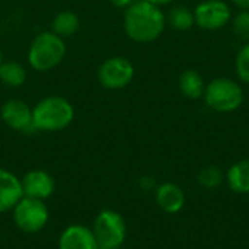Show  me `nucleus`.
<instances>
[{"instance_id":"1","label":"nucleus","mask_w":249,"mask_h":249,"mask_svg":"<svg viewBox=\"0 0 249 249\" xmlns=\"http://www.w3.org/2000/svg\"><path fill=\"white\" fill-rule=\"evenodd\" d=\"M165 15L159 6L140 0L131 3L124 15L125 34L136 42H152L158 39L165 29Z\"/></svg>"},{"instance_id":"2","label":"nucleus","mask_w":249,"mask_h":249,"mask_svg":"<svg viewBox=\"0 0 249 249\" xmlns=\"http://www.w3.org/2000/svg\"><path fill=\"white\" fill-rule=\"evenodd\" d=\"M74 118L71 104L61 96H48L39 101L32 109V123L35 130L58 131L70 125Z\"/></svg>"},{"instance_id":"3","label":"nucleus","mask_w":249,"mask_h":249,"mask_svg":"<svg viewBox=\"0 0 249 249\" xmlns=\"http://www.w3.org/2000/svg\"><path fill=\"white\" fill-rule=\"evenodd\" d=\"M66 55L63 38L54 32L39 34L31 44L28 51L29 66L36 71H48L58 66Z\"/></svg>"},{"instance_id":"4","label":"nucleus","mask_w":249,"mask_h":249,"mask_svg":"<svg viewBox=\"0 0 249 249\" xmlns=\"http://www.w3.org/2000/svg\"><path fill=\"white\" fill-rule=\"evenodd\" d=\"M204 99L209 108L217 112H232L244 102V92L239 83L228 77L212 80L204 89Z\"/></svg>"},{"instance_id":"5","label":"nucleus","mask_w":249,"mask_h":249,"mask_svg":"<svg viewBox=\"0 0 249 249\" xmlns=\"http://www.w3.org/2000/svg\"><path fill=\"white\" fill-rule=\"evenodd\" d=\"M93 235L98 249H118L125 239V222L117 212L104 210L95 220Z\"/></svg>"},{"instance_id":"6","label":"nucleus","mask_w":249,"mask_h":249,"mask_svg":"<svg viewBox=\"0 0 249 249\" xmlns=\"http://www.w3.org/2000/svg\"><path fill=\"white\" fill-rule=\"evenodd\" d=\"M15 222L23 232H38L48 222V210L42 200L22 197L15 206Z\"/></svg>"},{"instance_id":"7","label":"nucleus","mask_w":249,"mask_h":249,"mask_svg":"<svg viewBox=\"0 0 249 249\" xmlns=\"http://www.w3.org/2000/svg\"><path fill=\"white\" fill-rule=\"evenodd\" d=\"M134 77L133 64L124 57H111L105 60L99 70L98 79L101 85L107 89H123Z\"/></svg>"},{"instance_id":"8","label":"nucleus","mask_w":249,"mask_h":249,"mask_svg":"<svg viewBox=\"0 0 249 249\" xmlns=\"http://www.w3.org/2000/svg\"><path fill=\"white\" fill-rule=\"evenodd\" d=\"M231 7L223 0H204L194 10L196 23L207 31H216L231 20Z\"/></svg>"},{"instance_id":"9","label":"nucleus","mask_w":249,"mask_h":249,"mask_svg":"<svg viewBox=\"0 0 249 249\" xmlns=\"http://www.w3.org/2000/svg\"><path fill=\"white\" fill-rule=\"evenodd\" d=\"M0 117L13 130L28 131L34 128L32 123V109L19 99H9L3 104L0 109Z\"/></svg>"},{"instance_id":"10","label":"nucleus","mask_w":249,"mask_h":249,"mask_svg":"<svg viewBox=\"0 0 249 249\" xmlns=\"http://www.w3.org/2000/svg\"><path fill=\"white\" fill-rule=\"evenodd\" d=\"M22 184V191L25 197L44 200L50 197L54 191L53 178L44 171H31L25 175Z\"/></svg>"},{"instance_id":"11","label":"nucleus","mask_w":249,"mask_h":249,"mask_svg":"<svg viewBox=\"0 0 249 249\" xmlns=\"http://www.w3.org/2000/svg\"><path fill=\"white\" fill-rule=\"evenodd\" d=\"M60 249H98L95 235L90 229L73 225L69 226L60 236L58 241Z\"/></svg>"},{"instance_id":"12","label":"nucleus","mask_w":249,"mask_h":249,"mask_svg":"<svg viewBox=\"0 0 249 249\" xmlns=\"http://www.w3.org/2000/svg\"><path fill=\"white\" fill-rule=\"evenodd\" d=\"M23 197L20 181L10 172L0 169V212H7Z\"/></svg>"},{"instance_id":"13","label":"nucleus","mask_w":249,"mask_h":249,"mask_svg":"<svg viewBox=\"0 0 249 249\" xmlns=\"http://www.w3.org/2000/svg\"><path fill=\"white\" fill-rule=\"evenodd\" d=\"M156 201L163 212L178 213L185 204V197H184L182 190L178 185L172 182H165L158 188Z\"/></svg>"},{"instance_id":"14","label":"nucleus","mask_w":249,"mask_h":249,"mask_svg":"<svg viewBox=\"0 0 249 249\" xmlns=\"http://www.w3.org/2000/svg\"><path fill=\"white\" fill-rule=\"evenodd\" d=\"M228 184L238 194L249 193V159L236 162L228 171Z\"/></svg>"},{"instance_id":"15","label":"nucleus","mask_w":249,"mask_h":249,"mask_svg":"<svg viewBox=\"0 0 249 249\" xmlns=\"http://www.w3.org/2000/svg\"><path fill=\"white\" fill-rule=\"evenodd\" d=\"M204 80L198 71L188 69L179 76V90L184 96L190 99H198L204 95Z\"/></svg>"},{"instance_id":"16","label":"nucleus","mask_w":249,"mask_h":249,"mask_svg":"<svg viewBox=\"0 0 249 249\" xmlns=\"http://www.w3.org/2000/svg\"><path fill=\"white\" fill-rule=\"evenodd\" d=\"M80 28V20L73 12H61L53 20V32L60 38H69L74 35Z\"/></svg>"},{"instance_id":"17","label":"nucleus","mask_w":249,"mask_h":249,"mask_svg":"<svg viewBox=\"0 0 249 249\" xmlns=\"http://www.w3.org/2000/svg\"><path fill=\"white\" fill-rule=\"evenodd\" d=\"M26 71L25 69L15 61H7L0 64V80L10 88H19L25 83Z\"/></svg>"},{"instance_id":"18","label":"nucleus","mask_w":249,"mask_h":249,"mask_svg":"<svg viewBox=\"0 0 249 249\" xmlns=\"http://www.w3.org/2000/svg\"><path fill=\"white\" fill-rule=\"evenodd\" d=\"M168 20H169V25L174 29H178V31H188L196 23L194 12L190 10L185 6H175V7H172L169 10Z\"/></svg>"},{"instance_id":"19","label":"nucleus","mask_w":249,"mask_h":249,"mask_svg":"<svg viewBox=\"0 0 249 249\" xmlns=\"http://www.w3.org/2000/svg\"><path fill=\"white\" fill-rule=\"evenodd\" d=\"M223 181V172L217 166H206L198 174V182L200 185L206 188H214L219 187Z\"/></svg>"},{"instance_id":"20","label":"nucleus","mask_w":249,"mask_h":249,"mask_svg":"<svg viewBox=\"0 0 249 249\" xmlns=\"http://www.w3.org/2000/svg\"><path fill=\"white\" fill-rule=\"evenodd\" d=\"M235 67H236L238 77L244 83H249V42L245 44L241 48V51L238 53L236 61H235Z\"/></svg>"},{"instance_id":"21","label":"nucleus","mask_w":249,"mask_h":249,"mask_svg":"<svg viewBox=\"0 0 249 249\" xmlns=\"http://www.w3.org/2000/svg\"><path fill=\"white\" fill-rule=\"evenodd\" d=\"M233 32L236 38L242 41H249V12L242 10L233 19Z\"/></svg>"},{"instance_id":"22","label":"nucleus","mask_w":249,"mask_h":249,"mask_svg":"<svg viewBox=\"0 0 249 249\" xmlns=\"http://www.w3.org/2000/svg\"><path fill=\"white\" fill-rule=\"evenodd\" d=\"M235 6H238L242 10H248L249 12V0H231Z\"/></svg>"},{"instance_id":"23","label":"nucleus","mask_w":249,"mask_h":249,"mask_svg":"<svg viewBox=\"0 0 249 249\" xmlns=\"http://www.w3.org/2000/svg\"><path fill=\"white\" fill-rule=\"evenodd\" d=\"M109 1L117 7H128L133 3V0H109Z\"/></svg>"},{"instance_id":"24","label":"nucleus","mask_w":249,"mask_h":249,"mask_svg":"<svg viewBox=\"0 0 249 249\" xmlns=\"http://www.w3.org/2000/svg\"><path fill=\"white\" fill-rule=\"evenodd\" d=\"M147 1H150V3H153V4H156V6H162V4L171 3L172 0H147Z\"/></svg>"},{"instance_id":"25","label":"nucleus","mask_w":249,"mask_h":249,"mask_svg":"<svg viewBox=\"0 0 249 249\" xmlns=\"http://www.w3.org/2000/svg\"><path fill=\"white\" fill-rule=\"evenodd\" d=\"M0 64H1V50H0Z\"/></svg>"}]
</instances>
